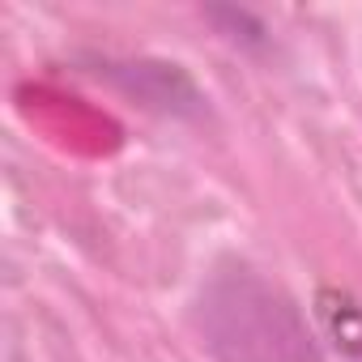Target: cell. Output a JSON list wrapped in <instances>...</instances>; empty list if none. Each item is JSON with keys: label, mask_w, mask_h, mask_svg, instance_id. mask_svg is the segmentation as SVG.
Segmentation results:
<instances>
[{"label": "cell", "mask_w": 362, "mask_h": 362, "mask_svg": "<svg viewBox=\"0 0 362 362\" xmlns=\"http://www.w3.org/2000/svg\"><path fill=\"white\" fill-rule=\"evenodd\" d=\"M226 307V328H218V349H230L226 354L230 362H315L303 328L294 324L290 307L281 298H252V290L239 286V294Z\"/></svg>", "instance_id": "cell-1"}]
</instances>
